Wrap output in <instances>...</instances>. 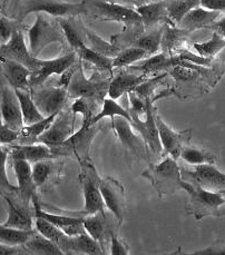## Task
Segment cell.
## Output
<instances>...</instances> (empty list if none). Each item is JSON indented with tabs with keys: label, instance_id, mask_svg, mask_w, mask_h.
<instances>
[{
	"label": "cell",
	"instance_id": "1",
	"mask_svg": "<svg viewBox=\"0 0 225 255\" xmlns=\"http://www.w3.org/2000/svg\"><path fill=\"white\" fill-rule=\"evenodd\" d=\"M86 15L104 21H116L125 26L123 32L112 36V42L119 48L132 46L133 42L145 31L142 18L135 8L121 4L102 1V0H83Z\"/></svg>",
	"mask_w": 225,
	"mask_h": 255
},
{
	"label": "cell",
	"instance_id": "2",
	"mask_svg": "<svg viewBox=\"0 0 225 255\" xmlns=\"http://www.w3.org/2000/svg\"><path fill=\"white\" fill-rule=\"evenodd\" d=\"M182 190L190 195L187 212L201 220L205 216H220V209L225 204V194L212 192L191 182H182Z\"/></svg>",
	"mask_w": 225,
	"mask_h": 255
},
{
	"label": "cell",
	"instance_id": "3",
	"mask_svg": "<svg viewBox=\"0 0 225 255\" xmlns=\"http://www.w3.org/2000/svg\"><path fill=\"white\" fill-rule=\"evenodd\" d=\"M19 10L17 20L22 21L30 13H47L55 18L77 17L86 15V7L83 1L77 3L66 2L63 0H18Z\"/></svg>",
	"mask_w": 225,
	"mask_h": 255
},
{
	"label": "cell",
	"instance_id": "4",
	"mask_svg": "<svg viewBox=\"0 0 225 255\" xmlns=\"http://www.w3.org/2000/svg\"><path fill=\"white\" fill-rule=\"evenodd\" d=\"M143 176L149 179L155 187L159 196L173 194L182 190V173L176 159L171 156L163 159L161 163L151 165L143 173Z\"/></svg>",
	"mask_w": 225,
	"mask_h": 255
},
{
	"label": "cell",
	"instance_id": "5",
	"mask_svg": "<svg viewBox=\"0 0 225 255\" xmlns=\"http://www.w3.org/2000/svg\"><path fill=\"white\" fill-rule=\"evenodd\" d=\"M36 21L28 31L29 50L34 57H38L46 46L54 42L64 45L66 37L58 20H50L47 13H36ZM57 19V18H56Z\"/></svg>",
	"mask_w": 225,
	"mask_h": 255
},
{
	"label": "cell",
	"instance_id": "6",
	"mask_svg": "<svg viewBox=\"0 0 225 255\" xmlns=\"http://www.w3.org/2000/svg\"><path fill=\"white\" fill-rule=\"evenodd\" d=\"M109 80L88 79L84 73L82 60L78 59L66 88L70 99L83 97L96 102H104L106 94H109Z\"/></svg>",
	"mask_w": 225,
	"mask_h": 255
},
{
	"label": "cell",
	"instance_id": "7",
	"mask_svg": "<svg viewBox=\"0 0 225 255\" xmlns=\"http://www.w3.org/2000/svg\"><path fill=\"white\" fill-rule=\"evenodd\" d=\"M32 101L44 117L57 114L68 99L67 88L63 86L46 87L44 85L30 88Z\"/></svg>",
	"mask_w": 225,
	"mask_h": 255
},
{
	"label": "cell",
	"instance_id": "8",
	"mask_svg": "<svg viewBox=\"0 0 225 255\" xmlns=\"http://www.w3.org/2000/svg\"><path fill=\"white\" fill-rule=\"evenodd\" d=\"M0 58L18 61V63L26 66L28 69H30L31 74L38 72L40 67V59L34 57L29 48L26 46L22 30L15 31L10 39L4 42V44L0 45Z\"/></svg>",
	"mask_w": 225,
	"mask_h": 255
},
{
	"label": "cell",
	"instance_id": "9",
	"mask_svg": "<svg viewBox=\"0 0 225 255\" xmlns=\"http://www.w3.org/2000/svg\"><path fill=\"white\" fill-rule=\"evenodd\" d=\"M153 102L152 99H147L146 104V113H145V120H140L139 115L130 114L132 121L130 124L134 128L138 131L139 135L142 136L145 144H146L147 148L152 150L154 154H161L163 152V146L161 144L158 136V130L155 122V115L153 113Z\"/></svg>",
	"mask_w": 225,
	"mask_h": 255
},
{
	"label": "cell",
	"instance_id": "10",
	"mask_svg": "<svg viewBox=\"0 0 225 255\" xmlns=\"http://www.w3.org/2000/svg\"><path fill=\"white\" fill-rule=\"evenodd\" d=\"M74 114L69 112H59L55 121L43 134L38 136L36 141L49 146L50 148L58 147L65 140L73 135L74 128Z\"/></svg>",
	"mask_w": 225,
	"mask_h": 255
},
{
	"label": "cell",
	"instance_id": "11",
	"mask_svg": "<svg viewBox=\"0 0 225 255\" xmlns=\"http://www.w3.org/2000/svg\"><path fill=\"white\" fill-rule=\"evenodd\" d=\"M112 125L114 128L117 137L119 138L120 143L124 147L127 148L130 153L136 156L148 160L147 155V146L145 144L142 136L136 135L132 129V124L121 116H116L112 120Z\"/></svg>",
	"mask_w": 225,
	"mask_h": 255
},
{
	"label": "cell",
	"instance_id": "12",
	"mask_svg": "<svg viewBox=\"0 0 225 255\" xmlns=\"http://www.w3.org/2000/svg\"><path fill=\"white\" fill-rule=\"evenodd\" d=\"M78 59L79 58L77 56V53L75 50L69 51V53L65 54L62 57L51 60L40 59L39 70L30 75V88L34 86H39V85H44L47 78L50 77L51 75H63L66 70H68L70 67H73V66L77 63Z\"/></svg>",
	"mask_w": 225,
	"mask_h": 255
},
{
	"label": "cell",
	"instance_id": "13",
	"mask_svg": "<svg viewBox=\"0 0 225 255\" xmlns=\"http://www.w3.org/2000/svg\"><path fill=\"white\" fill-rule=\"evenodd\" d=\"M155 122L158 130V136L163 150L171 155V157L177 159L181 156V152L184 146L189 143L192 136V129L184 131H175L168 126L158 115H155Z\"/></svg>",
	"mask_w": 225,
	"mask_h": 255
},
{
	"label": "cell",
	"instance_id": "14",
	"mask_svg": "<svg viewBox=\"0 0 225 255\" xmlns=\"http://www.w3.org/2000/svg\"><path fill=\"white\" fill-rule=\"evenodd\" d=\"M98 187H100L105 206L115 215L119 223H121L124 219L125 210V194L123 185L117 179L107 177L100 179Z\"/></svg>",
	"mask_w": 225,
	"mask_h": 255
},
{
	"label": "cell",
	"instance_id": "15",
	"mask_svg": "<svg viewBox=\"0 0 225 255\" xmlns=\"http://www.w3.org/2000/svg\"><path fill=\"white\" fill-rule=\"evenodd\" d=\"M97 124L91 126H82L76 133L70 136L67 140H65L62 145L51 149H53V152L56 155H58L57 153L59 150H62L64 154L74 153L81 159L86 158L92 141L97 134L98 129H100Z\"/></svg>",
	"mask_w": 225,
	"mask_h": 255
},
{
	"label": "cell",
	"instance_id": "16",
	"mask_svg": "<svg viewBox=\"0 0 225 255\" xmlns=\"http://www.w3.org/2000/svg\"><path fill=\"white\" fill-rule=\"evenodd\" d=\"M186 176L193 179L194 184L212 192L225 191V174L214 166V164L195 165L193 171L185 172ZM192 183V182H191Z\"/></svg>",
	"mask_w": 225,
	"mask_h": 255
},
{
	"label": "cell",
	"instance_id": "17",
	"mask_svg": "<svg viewBox=\"0 0 225 255\" xmlns=\"http://www.w3.org/2000/svg\"><path fill=\"white\" fill-rule=\"evenodd\" d=\"M64 254H90L101 255L104 251L100 242L94 240L91 235L84 233L77 236H68L64 234L57 242Z\"/></svg>",
	"mask_w": 225,
	"mask_h": 255
},
{
	"label": "cell",
	"instance_id": "18",
	"mask_svg": "<svg viewBox=\"0 0 225 255\" xmlns=\"http://www.w3.org/2000/svg\"><path fill=\"white\" fill-rule=\"evenodd\" d=\"M2 123L9 128L20 131L23 127V120L21 108L13 88L6 86L1 93V103H0Z\"/></svg>",
	"mask_w": 225,
	"mask_h": 255
},
{
	"label": "cell",
	"instance_id": "19",
	"mask_svg": "<svg viewBox=\"0 0 225 255\" xmlns=\"http://www.w3.org/2000/svg\"><path fill=\"white\" fill-rule=\"evenodd\" d=\"M96 174L86 173L85 179L83 181V190H84V209L77 214L79 217H84L86 215L96 214L100 212H104V200H103L102 193L98 187L100 178H95Z\"/></svg>",
	"mask_w": 225,
	"mask_h": 255
},
{
	"label": "cell",
	"instance_id": "20",
	"mask_svg": "<svg viewBox=\"0 0 225 255\" xmlns=\"http://www.w3.org/2000/svg\"><path fill=\"white\" fill-rule=\"evenodd\" d=\"M136 11L142 18L145 30L153 29V28L157 27L158 25H164V23L174 26L167 15L166 0L139 4V6L136 7Z\"/></svg>",
	"mask_w": 225,
	"mask_h": 255
},
{
	"label": "cell",
	"instance_id": "21",
	"mask_svg": "<svg viewBox=\"0 0 225 255\" xmlns=\"http://www.w3.org/2000/svg\"><path fill=\"white\" fill-rule=\"evenodd\" d=\"M220 16H221V12L209 10V9L200 6L192 9L189 13H186L176 26L185 30L187 34H192V32L202 29V28H210L219 19Z\"/></svg>",
	"mask_w": 225,
	"mask_h": 255
},
{
	"label": "cell",
	"instance_id": "22",
	"mask_svg": "<svg viewBox=\"0 0 225 255\" xmlns=\"http://www.w3.org/2000/svg\"><path fill=\"white\" fill-rule=\"evenodd\" d=\"M0 64H1L6 79L13 89L30 91V69H28L26 66L18 63V61L7 58H0Z\"/></svg>",
	"mask_w": 225,
	"mask_h": 255
},
{
	"label": "cell",
	"instance_id": "23",
	"mask_svg": "<svg viewBox=\"0 0 225 255\" xmlns=\"http://www.w3.org/2000/svg\"><path fill=\"white\" fill-rule=\"evenodd\" d=\"M10 154L12 159H23L29 162L30 164L39 162V160L51 159L58 156V155H56L53 152V149H51L49 146L41 143L37 145H12Z\"/></svg>",
	"mask_w": 225,
	"mask_h": 255
},
{
	"label": "cell",
	"instance_id": "24",
	"mask_svg": "<svg viewBox=\"0 0 225 255\" xmlns=\"http://www.w3.org/2000/svg\"><path fill=\"white\" fill-rule=\"evenodd\" d=\"M13 171L18 181V191L20 192L25 204L28 205V202L36 196L37 187L32 179L31 164L23 159H13Z\"/></svg>",
	"mask_w": 225,
	"mask_h": 255
},
{
	"label": "cell",
	"instance_id": "25",
	"mask_svg": "<svg viewBox=\"0 0 225 255\" xmlns=\"http://www.w3.org/2000/svg\"><path fill=\"white\" fill-rule=\"evenodd\" d=\"M145 74L137 75L133 73L121 72L110 82L109 95L112 99H118L125 93H128L143 82Z\"/></svg>",
	"mask_w": 225,
	"mask_h": 255
},
{
	"label": "cell",
	"instance_id": "26",
	"mask_svg": "<svg viewBox=\"0 0 225 255\" xmlns=\"http://www.w3.org/2000/svg\"><path fill=\"white\" fill-rule=\"evenodd\" d=\"M76 17H64L57 18L60 27L66 37V40L72 47V49L76 51L85 44V27L82 22L75 19Z\"/></svg>",
	"mask_w": 225,
	"mask_h": 255
},
{
	"label": "cell",
	"instance_id": "27",
	"mask_svg": "<svg viewBox=\"0 0 225 255\" xmlns=\"http://www.w3.org/2000/svg\"><path fill=\"white\" fill-rule=\"evenodd\" d=\"M13 91H15L16 96L20 104L23 125L35 124V123L45 118L37 108L35 102L32 101L30 91H23V89H13Z\"/></svg>",
	"mask_w": 225,
	"mask_h": 255
},
{
	"label": "cell",
	"instance_id": "28",
	"mask_svg": "<svg viewBox=\"0 0 225 255\" xmlns=\"http://www.w3.org/2000/svg\"><path fill=\"white\" fill-rule=\"evenodd\" d=\"M4 200H6L8 204V219L4 222L3 225L9 226V228L16 229V230H22V231H30L32 230V219L28 213L27 210L20 209L17 205L9 200V198L4 195Z\"/></svg>",
	"mask_w": 225,
	"mask_h": 255
},
{
	"label": "cell",
	"instance_id": "29",
	"mask_svg": "<svg viewBox=\"0 0 225 255\" xmlns=\"http://www.w3.org/2000/svg\"><path fill=\"white\" fill-rule=\"evenodd\" d=\"M165 25L166 23H164V25L153 28V29H149L146 32L144 31L143 34L133 42L132 46L144 49L148 56L155 55L159 50V48H161L162 36H163V31H164V28H165Z\"/></svg>",
	"mask_w": 225,
	"mask_h": 255
},
{
	"label": "cell",
	"instance_id": "30",
	"mask_svg": "<svg viewBox=\"0 0 225 255\" xmlns=\"http://www.w3.org/2000/svg\"><path fill=\"white\" fill-rule=\"evenodd\" d=\"M25 248L32 254H40V255H62L64 254L62 250L58 247L57 243L53 242L48 239H46L39 233H32L27 242L23 244Z\"/></svg>",
	"mask_w": 225,
	"mask_h": 255
},
{
	"label": "cell",
	"instance_id": "31",
	"mask_svg": "<svg viewBox=\"0 0 225 255\" xmlns=\"http://www.w3.org/2000/svg\"><path fill=\"white\" fill-rule=\"evenodd\" d=\"M200 6V0H166L167 15L174 26H176L192 9Z\"/></svg>",
	"mask_w": 225,
	"mask_h": 255
},
{
	"label": "cell",
	"instance_id": "32",
	"mask_svg": "<svg viewBox=\"0 0 225 255\" xmlns=\"http://www.w3.org/2000/svg\"><path fill=\"white\" fill-rule=\"evenodd\" d=\"M193 47L198 55L205 58L214 59L223 49H225V38L217 31H213L212 37L209 40L204 42H195Z\"/></svg>",
	"mask_w": 225,
	"mask_h": 255
},
{
	"label": "cell",
	"instance_id": "33",
	"mask_svg": "<svg viewBox=\"0 0 225 255\" xmlns=\"http://www.w3.org/2000/svg\"><path fill=\"white\" fill-rule=\"evenodd\" d=\"M190 34H187L185 30H183L182 28L177 26H172V25H165L162 36V41H161V48L163 51L170 54L171 51L176 50L177 47H179L182 42H184L185 38Z\"/></svg>",
	"mask_w": 225,
	"mask_h": 255
},
{
	"label": "cell",
	"instance_id": "34",
	"mask_svg": "<svg viewBox=\"0 0 225 255\" xmlns=\"http://www.w3.org/2000/svg\"><path fill=\"white\" fill-rule=\"evenodd\" d=\"M76 53L79 59L94 65L96 68L110 70V72L112 69V58L97 53V51L92 49L91 47L84 45L76 50Z\"/></svg>",
	"mask_w": 225,
	"mask_h": 255
},
{
	"label": "cell",
	"instance_id": "35",
	"mask_svg": "<svg viewBox=\"0 0 225 255\" xmlns=\"http://www.w3.org/2000/svg\"><path fill=\"white\" fill-rule=\"evenodd\" d=\"M116 116H121L127 120L129 123L132 121V117H130L129 114V111L126 110L125 107H123L121 105H119L118 103L115 102V99H104V102H103V107H102V111L98 113L97 115H95L93 117L91 125H95L97 123H100L103 118L105 117H110V118H114Z\"/></svg>",
	"mask_w": 225,
	"mask_h": 255
},
{
	"label": "cell",
	"instance_id": "36",
	"mask_svg": "<svg viewBox=\"0 0 225 255\" xmlns=\"http://www.w3.org/2000/svg\"><path fill=\"white\" fill-rule=\"evenodd\" d=\"M147 53L142 48L135 46H129L121 49L114 58H112V69L125 67V66L133 65L147 57Z\"/></svg>",
	"mask_w": 225,
	"mask_h": 255
},
{
	"label": "cell",
	"instance_id": "37",
	"mask_svg": "<svg viewBox=\"0 0 225 255\" xmlns=\"http://www.w3.org/2000/svg\"><path fill=\"white\" fill-rule=\"evenodd\" d=\"M85 36H86V40L88 41V44H90L88 47H91L92 49H94L102 55H105V56H109V57L114 58L115 56L121 50L118 46L114 45L112 41L111 42L105 41L97 34H95L93 30L88 29L86 27H85Z\"/></svg>",
	"mask_w": 225,
	"mask_h": 255
},
{
	"label": "cell",
	"instance_id": "38",
	"mask_svg": "<svg viewBox=\"0 0 225 255\" xmlns=\"http://www.w3.org/2000/svg\"><path fill=\"white\" fill-rule=\"evenodd\" d=\"M35 231H22L9 228L3 224H0V243L7 245H23L27 240L30 238Z\"/></svg>",
	"mask_w": 225,
	"mask_h": 255
},
{
	"label": "cell",
	"instance_id": "39",
	"mask_svg": "<svg viewBox=\"0 0 225 255\" xmlns=\"http://www.w3.org/2000/svg\"><path fill=\"white\" fill-rule=\"evenodd\" d=\"M181 157L186 163L192 165H201V164H214L217 157L209 150L191 147L185 145L181 152Z\"/></svg>",
	"mask_w": 225,
	"mask_h": 255
},
{
	"label": "cell",
	"instance_id": "40",
	"mask_svg": "<svg viewBox=\"0 0 225 255\" xmlns=\"http://www.w3.org/2000/svg\"><path fill=\"white\" fill-rule=\"evenodd\" d=\"M83 225L86 230V233L91 235L94 240L100 242L105 233V217L104 212L96 214L86 215L83 217Z\"/></svg>",
	"mask_w": 225,
	"mask_h": 255
},
{
	"label": "cell",
	"instance_id": "41",
	"mask_svg": "<svg viewBox=\"0 0 225 255\" xmlns=\"http://www.w3.org/2000/svg\"><path fill=\"white\" fill-rule=\"evenodd\" d=\"M57 114H53L50 116H47L43 120L35 123V124H31V125H25L22 127V129L20 130V136L19 137L21 138H25L28 141H36L37 138H38V136L41 135L44 133V131L48 128V127L51 125V123L55 121V118L57 117Z\"/></svg>",
	"mask_w": 225,
	"mask_h": 255
},
{
	"label": "cell",
	"instance_id": "42",
	"mask_svg": "<svg viewBox=\"0 0 225 255\" xmlns=\"http://www.w3.org/2000/svg\"><path fill=\"white\" fill-rule=\"evenodd\" d=\"M94 107H95V101L87 98H77L75 99L70 111L74 115L81 114L83 116L82 126H91V123L94 115Z\"/></svg>",
	"mask_w": 225,
	"mask_h": 255
},
{
	"label": "cell",
	"instance_id": "43",
	"mask_svg": "<svg viewBox=\"0 0 225 255\" xmlns=\"http://www.w3.org/2000/svg\"><path fill=\"white\" fill-rule=\"evenodd\" d=\"M35 225L37 232L55 243H57L59 239L65 234L58 226L50 223L49 221L43 219V217H36Z\"/></svg>",
	"mask_w": 225,
	"mask_h": 255
},
{
	"label": "cell",
	"instance_id": "44",
	"mask_svg": "<svg viewBox=\"0 0 225 255\" xmlns=\"http://www.w3.org/2000/svg\"><path fill=\"white\" fill-rule=\"evenodd\" d=\"M8 149L4 148L3 146L0 144V195L2 197L4 194L2 193V190L4 192H17L18 186L12 185L9 182L7 172H6V163L8 157Z\"/></svg>",
	"mask_w": 225,
	"mask_h": 255
},
{
	"label": "cell",
	"instance_id": "45",
	"mask_svg": "<svg viewBox=\"0 0 225 255\" xmlns=\"http://www.w3.org/2000/svg\"><path fill=\"white\" fill-rule=\"evenodd\" d=\"M51 164L50 159L39 160L32 164L31 166V173H32V179L36 184V186H41L46 183L47 179L49 178L51 174Z\"/></svg>",
	"mask_w": 225,
	"mask_h": 255
},
{
	"label": "cell",
	"instance_id": "46",
	"mask_svg": "<svg viewBox=\"0 0 225 255\" xmlns=\"http://www.w3.org/2000/svg\"><path fill=\"white\" fill-rule=\"evenodd\" d=\"M167 76V73H163L161 75H158L157 77H154L152 79H147V80H143L142 83L137 85L133 91L137 94L139 97H142L143 99H151L153 93L155 92L156 87L158 86V84L163 82V79Z\"/></svg>",
	"mask_w": 225,
	"mask_h": 255
},
{
	"label": "cell",
	"instance_id": "47",
	"mask_svg": "<svg viewBox=\"0 0 225 255\" xmlns=\"http://www.w3.org/2000/svg\"><path fill=\"white\" fill-rule=\"evenodd\" d=\"M17 30H21L20 21L0 18V41H2V44L10 39L13 32Z\"/></svg>",
	"mask_w": 225,
	"mask_h": 255
},
{
	"label": "cell",
	"instance_id": "48",
	"mask_svg": "<svg viewBox=\"0 0 225 255\" xmlns=\"http://www.w3.org/2000/svg\"><path fill=\"white\" fill-rule=\"evenodd\" d=\"M19 136L20 131L9 128L3 124L2 121H0V144L6 145L15 143L17 139H19Z\"/></svg>",
	"mask_w": 225,
	"mask_h": 255
},
{
	"label": "cell",
	"instance_id": "49",
	"mask_svg": "<svg viewBox=\"0 0 225 255\" xmlns=\"http://www.w3.org/2000/svg\"><path fill=\"white\" fill-rule=\"evenodd\" d=\"M190 254L191 255H225V243L217 242L204 250H200V251H196Z\"/></svg>",
	"mask_w": 225,
	"mask_h": 255
},
{
	"label": "cell",
	"instance_id": "50",
	"mask_svg": "<svg viewBox=\"0 0 225 255\" xmlns=\"http://www.w3.org/2000/svg\"><path fill=\"white\" fill-rule=\"evenodd\" d=\"M112 247H111V254L112 255H127L129 254L128 248L126 247L124 242L117 238L115 235H112L111 238Z\"/></svg>",
	"mask_w": 225,
	"mask_h": 255
},
{
	"label": "cell",
	"instance_id": "51",
	"mask_svg": "<svg viewBox=\"0 0 225 255\" xmlns=\"http://www.w3.org/2000/svg\"><path fill=\"white\" fill-rule=\"evenodd\" d=\"M60 230L68 236H77L86 233V230L83 225V220L79 222H75V223L72 224L65 225L63 228H60Z\"/></svg>",
	"mask_w": 225,
	"mask_h": 255
},
{
	"label": "cell",
	"instance_id": "52",
	"mask_svg": "<svg viewBox=\"0 0 225 255\" xmlns=\"http://www.w3.org/2000/svg\"><path fill=\"white\" fill-rule=\"evenodd\" d=\"M201 7L209 10L225 12V0H200Z\"/></svg>",
	"mask_w": 225,
	"mask_h": 255
},
{
	"label": "cell",
	"instance_id": "53",
	"mask_svg": "<svg viewBox=\"0 0 225 255\" xmlns=\"http://www.w3.org/2000/svg\"><path fill=\"white\" fill-rule=\"evenodd\" d=\"M20 251V249L18 248V245L13 247V245H7L0 243V255H13L18 254Z\"/></svg>",
	"mask_w": 225,
	"mask_h": 255
},
{
	"label": "cell",
	"instance_id": "54",
	"mask_svg": "<svg viewBox=\"0 0 225 255\" xmlns=\"http://www.w3.org/2000/svg\"><path fill=\"white\" fill-rule=\"evenodd\" d=\"M210 28L213 31H217L218 34L223 36L225 38V16L222 17L221 19H218Z\"/></svg>",
	"mask_w": 225,
	"mask_h": 255
},
{
	"label": "cell",
	"instance_id": "55",
	"mask_svg": "<svg viewBox=\"0 0 225 255\" xmlns=\"http://www.w3.org/2000/svg\"><path fill=\"white\" fill-rule=\"evenodd\" d=\"M102 1L121 4V6H126V7H129V8L136 7V0H102Z\"/></svg>",
	"mask_w": 225,
	"mask_h": 255
},
{
	"label": "cell",
	"instance_id": "56",
	"mask_svg": "<svg viewBox=\"0 0 225 255\" xmlns=\"http://www.w3.org/2000/svg\"><path fill=\"white\" fill-rule=\"evenodd\" d=\"M145 3V0H136V7L139 6V4Z\"/></svg>",
	"mask_w": 225,
	"mask_h": 255
},
{
	"label": "cell",
	"instance_id": "57",
	"mask_svg": "<svg viewBox=\"0 0 225 255\" xmlns=\"http://www.w3.org/2000/svg\"><path fill=\"white\" fill-rule=\"evenodd\" d=\"M222 214H225V204H224V211L220 212V215H222Z\"/></svg>",
	"mask_w": 225,
	"mask_h": 255
},
{
	"label": "cell",
	"instance_id": "58",
	"mask_svg": "<svg viewBox=\"0 0 225 255\" xmlns=\"http://www.w3.org/2000/svg\"><path fill=\"white\" fill-rule=\"evenodd\" d=\"M145 1H148V2H153V1H159V0H145Z\"/></svg>",
	"mask_w": 225,
	"mask_h": 255
},
{
	"label": "cell",
	"instance_id": "59",
	"mask_svg": "<svg viewBox=\"0 0 225 255\" xmlns=\"http://www.w3.org/2000/svg\"><path fill=\"white\" fill-rule=\"evenodd\" d=\"M222 193H223V194H225V191H224V192H222Z\"/></svg>",
	"mask_w": 225,
	"mask_h": 255
}]
</instances>
